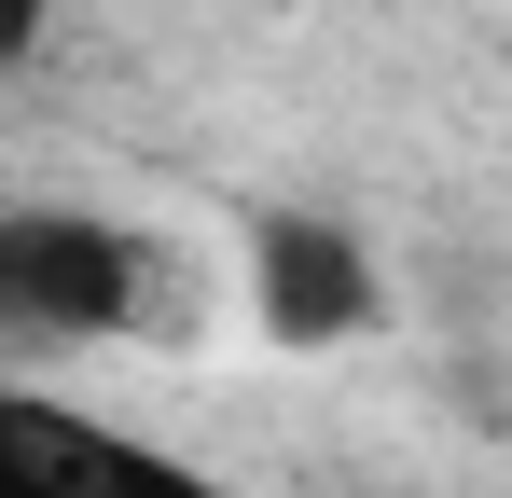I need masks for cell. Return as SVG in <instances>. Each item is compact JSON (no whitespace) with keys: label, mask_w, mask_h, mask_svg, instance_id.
<instances>
[{"label":"cell","mask_w":512,"mask_h":498,"mask_svg":"<svg viewBox=\"0 0 512 498\" xmlns=\"http://www.w3.org/2000/svg\"><path fill=\"white\" fill-rule=\"evenodd\" d=\"M250 319L319 360V346H360L388 319V277H374V249L346 236L333 208H263L250 222Z\"/></svg>","instance_id":"obj_2"},{"label":"cell","mask_w":512,"mask_h":498,"mask_svg":"<svg viewBox=\"0 0 512 498\" xmlns=\"http://www.w3.org/2000/svg\"><path fill=\"white\" fill-rule=\"evenodd\" d=\"M139 291H153V249L111 236V222H84V208H14V222H0V305L28 332H56V346L125 332Z\"/></svg>","instance_id":"obj_1"},{"label":"cell","mask_w":512,"mask_h":498,"mask_svg":"<svg viewBox=\"0 0 512 498\" xmlns=\"http://www.w3.org/2000/svg\"><path fill=\"white\" fill-rule=\"evenodd\" d=\"M0 498H222V485L194 457H167V443L111 429V415H70L42 388H14L0 402Z\"/></svg>","instance_id":"obj_3"},{"label":"cell","mask_w":512,"mask_h":498,"mask_svg":"<svg viewBox=\"0 0 512 498\" xmlns=\"http://www.w3.org/2000/svg\"><path fill=\"white\" fill-rule=\"evenodd\" d=\"M42 14L56 0H0V56H42Z\"/></svg>","instance_id":"obj_4"}]
</instances>
